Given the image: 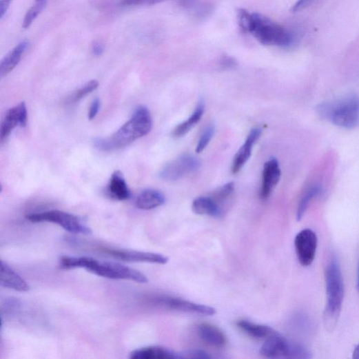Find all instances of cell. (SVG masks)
Here are the masks:
<instances>
[{"instance_id": "obj_1", "label": "cell", "mask_w": 359, "mask_h": 359, "mask_svg": "<svg viewBox=\"0 0 359 359\" xmlns=\"http://www.w3.org/2000/svg\"><path fill=\"white\" fill-rule=\"evenodd\" d=\"M237 19L239 26L263 45L287 48L294 43L291 31L262 14L240 9Z\"/></svg>"}, {"instance_id": "obj_2", "label": "cell", "mask_w": 359, "mask_h": 359, "mask_svg": "<svg viewBox=\"0 0 359 359\" xmlns=\"http://www.w3.org/2000/svg\"><path fill=\"white\" fill-rule=\"evenodd\" d=\"M60 266L65 269L83 268L100 276L116 280H130L141 284L148 283L147 277L136 269L90 257L63 256L60 260Z\"/></svg>"}, {"instance_id": "obj_3", "label": "cell", "mask_w": 359, "mask_h": 359, "mask_svg": "<svg viewBox=\"0 0 359 359\" xmlns=\"http://www.w3.org/2000/svg\"><path fill=\"white\" fill-rule=\"evenodd\" d=\"M327 305L324 311V324L327 330L333 332L338 323L343 300L345 285L340 262L332 255L325 267Z\"/></svg>"}, {"instance_id": "obj_4", "label": "cell", "mask_w": 359, "mask_h": 359, "mask_svg": "<svg viewBox=\"0 0 359 359\" xmlns=\"http://www.w3.org/2000/svg\"><path fill=\"white\" fill-rule=\"evenodd\" d=\"M152 121L149 110L139 106L134 111L131 119L112 136L97 139L95 147L102 151H112L125 147L137 139L150 133Z\"/></svg>"}, {"instance_id": "obj_5", "label": "cell", "mask_w": 359, "mask_h": 359, "mask_svg": "<svg viewBox=\"0 0 359 359\" xmlns=\"http://www.w3.org/2000/svg\"><path fill=\"white\" fill-rule=\"evenodd\" d=\"M319 115L334 125L352 130L359 125V96L347 95L319 104Z\"/></svg>"}, {"instance_id": "obj_6", "label": "cell", "mask_w": 359, "mask_h": 359, "mask_svg": "<svg viewBox=\"0 0 359 359\" xmlns=\"http://www.w3.org/2000/svg\"><path fill=\"white\" fill-rule=\"evenodd\" d=\"M27 219L32 223L48 222L57 224L73 234L88 235L92 232L79 217L59 210L32 214L28 216Z\"/></svg>"}, {"instance_id": "obj_7", "label": "cell", "mask_w": 359, "mask_h": 359, "mask_svg": "<svg viewBox=\"0 0 359 359\" xmlns=\"http://www.w3.org/2000/svg\"><path fill=\"white\" fill-rule=\"evenodd\" d=\"M201 166V163L196 156L183 154L167 164L159 173V177L165 181H176L194 173Z\"/></svg>"}, {"instance_id": "obj_8", "label": "cell", "mask_w": 359, "mask_h": 359, "mask_svg": "<svg viewBox=\"0 0 359 359\" xmlns=\"http://www.w3.org/2000/svg\"><path fill=\"white\" fill-rule=\"evenodd\" d=\"M294 245L300 265L303 267L311 265L315 259L317 249L316 234L311 229H304L296 236Z\"/></svg>"}, {"instance_id": "obj_9", "label": "cell", "mask_w": 359, "mask_h": 359, "mask_svg": "<svg viewBox=\"0 0 359 359\" xmlns=\"http://www.w3.org/2000/svg\"><path fill=\"white\" fill-rule=\"evenodd\" d=\"M101 252L110 256L126 262L149 263L165 265L169 258L162 254L123 249L103 247Z\"/></svg>"}, {"instance_id": "obj_10", "label": "cell", "mask_w": 359, "mask_h": 359, "mask_svg": "<svg viewBox=\"0 0 359 359\" xmlns=\"http://www.w3.org/2000/svg\"><path fill=\"white\" fill-rule=\"evenodd\" d=\"M28 112L24 102L10 109L3 119L0 129V140L3 142L18 126L25 127L27 125Z\"/></svg>"}, {"instance_id": "obj_11", "label": "cell", "mask_w": 359, "mask_h": 359, "mask_svg": "<svg viewBox=\"0 0 359 359\" xmlns=\"http://www.w3.org/2000/svg\"><path fill=\"white\" fill-rule=\"evenodd\" d=\"M291 343L277 332L270 336L260 348V354L268 358H291Z\"/></svg>"}, {"instance_id": "obj_12", "label": "cell", "mask_w": 359, "mask_h": 359, "mask_svg": "<svg viewBox=\"0 0 359 359\" xmlns=\"http://www.w3.org/2000/svg\"><path fill=\"white\" fill-rule=\"evenodd\" d=\"M281 169L276 158L272 157L265 164L259 196L263 201L268 198L281 178Z\"/></svg>"}, {"instance_id": "obj_13", "label": "cell", "mask_w": 359, "mask_h": 359, "mask_svg": "<svg viewBox=\"0 0 359 359\" xmlns=\"http://www.w3.org/2000/svg\"><path fill=\"white\" fill-rule=\"evenodd\" d=\"M157 302L172 310L212 316L216 313L215 308L192 302L183 299L165 297L158 299Z\"/></svg>"}, {"instance_id": "obj_14", "label": "cell", "mask_w": 359, "mask_h": 359, "mask_svg": "<svg viewBox=\"0 0 359 359\" xmlns=\"http://www.w3.org/2000/svg\"><path fill=\"white\" fill-rule=\"evenodd\" d=\"M261 134L262 130L259 128H254L250 132L246 141L240 149H238L233 159L232 165V173L233 174H236L240 172L249 161L253 147Z\"/></svg>"}, {"instance_id": "obj_15", "label": "cell", "mask_w": 359, "mask_h": 359, "mask_svg": "<svg viewBox=\"0 0 359 359\" xmlns=\"http://www.w3.org/2000/svg\"><path fill=\"white\" fill-rule=\"evenodd\" d=\"M0 283L2 287L17 291L27 292L30 290V286L24 279L3 260Z\"/></svg>"}, {"instance_id": "obj_16", "label": "cell", "mask_w": 359, "mask_h": 359, "mask_svg": "<svg viewBox=\"0 0 359 359\" xmlns=\"http://www.w3.org/2000/svg\"><path fill=\"white\" fill-rule=\"evenodd\" d=\"M197 334L204 342L212 347L223 348L227 345L226 336L214 325L208 323L199 325L197 327Z\"/></svg>"}, {"instance_id": "obj_17", "label": "cell", "mask_w": 359, "mask_h": 359, "mask_svg": "<svg viewBox=\"0 0 359 359\" xmlns=\"http://www.w3.org/2000/svg\"><path fill=\"white\" fill-rule=\"evenodd\" d=\"M192 209L193 212L197 215L214 218H220L225 213L211 196L196 198L192 203Z\"/></svg>"}, {"instance_id": "obj_18", "label": "cell", "mask_w": 359, "mask_h": 359, "mask_svg": "<svg viewBox=\"0 0 359 359\" xmlns=\"http://www.w3.org/2000/svg\"><path fill=\"white\" fill-rule=\"evenodd\" d=\"M130 357L132 359H176L182 356L163 347L151 346L134 350Z\"/></svg>"}, {"instance_id": "obj_19", "label": "cell", "mask_w": 359, "mask_h": 359, "mask_svg": "<svg viewBox=\"0 0 359 359\" xmlns=\"http://www.w3.org/2000/svg\"><path fill=\"white\" fill-rule=\"evenodd\" d=\"M166 202L165 195L156 189H147L137 197L136 206L141 210H151L163 206Z\"/></svg>"}, {"instance_id": "obj_20", "label": "cell", "mask_w": 359, "mask_h": 359, "mask_svg": "<svg viewBox=\"0 0 359 359\" xmlns=\"http://www.w3.org/2000/svg\"><path fill=\"white\" fill-rule=\"evenodd\" d=\"M108 194L118 201H124L130 198L131 192L125 178L121 172H114L110 180L107 187Z\"/></svg>"}, {"instance_id": "obj_21", "label": "cell", "mask_w": 359, "mask_h": 359, "mask_svg": "<svg viewBox=\"0 0 359 359\" xmlns=\"http://www.w3.org/2000/svg\"><path fill=\"white\" fill-rule=\"evenodd\" d=\"M28 46L27 41L21 42L3 59L0 63L1 77L7 76L18 65Z\"/></svg>"}, {"instance_id": "obj_22", "label": "cell", "mask_w": 359, "mask_h": 359, "mask_svg": "<svg viewBox=\"0 0 359 359\" xmlns=\"http://www.w3.org/2000/svg\"><path fill=\"white\" fill-rule=\"evenodd\" d=\"M205 110V103L199 101L191 116L179 125H178L172 132V135L175 138H181L188 134L193 127H194L203 116Z\"/></svg>"}, {"instance_id": "obj_23", "label": "cell", "mask_w": 359, "mask_h": 359, "mask_svg": "<svg viewBox=\"0 0 359 359\" xmlns=\"http://www.w3.org/2000/svg\"><path fill=\"white\" fill-rule=\"evenodd\" d=\"M236 327L248 336L256 340L267 339L276 332L268 326L255 324L247 320L238 321Z\"/></svg>"}, {"instance_id": "obj_24", "label": "cell", "mask_w": 359, "mask_h": 359, "mask_svg": "<svg viewBox=\"0 0 359 359\" xmlns=\"http://www.w3.org/2000/svg\"><path fill=\"white\" fill-rule=\"evenodd\" d=\"M322 187L314 185L308 187L301 196L296 212L297 220H300L304 217L313 199L322 192Z\"/></svg>"}, {"instance_id": "obj_25", "label": "cell", "mask_w": 359, "mask_h": 359, "mask_svg": "<svg viewBox=\"0 0 359 359\" xmlns=\"http://www.w3.org/2000/svg\"><path fill=\"white\" fill-rule=\"evenodd\" d=\"M234 191V183L230 182L217 189L211 196L225 212L226 206L232 201Z\"/></svg>"}, {"instance_id": "obj_26", "label": "cell", "mask_w": 359, "mask_h": 359, "mask_svg": "<svg viewBox=\"0 0 359 359\" xmlns=\"http://www.w3.org/2000/svg\"><path fill=\"white\" fill-rule=\"evenodd\" d=\"M47 5V0H36L35 4L28 11L23 21V28H28L35 19L45 9Z\"/></svg>"}, {"instance_id": "obj_27", "label": "cell", "mask_w": 359, "mask_h": 359, "mask_svg": "<svg viewBox=\"0 0 359 359\" xmlns=\"http://www.w3.org/2000/svg\"><path fill=\"white\" fill-rule=\"evenodd\" d=\"M99 83L97 81H90L82 88L74 92L67 99V103L72 104L81 101L84 97L96 90L99 88Z\"/></svg>"}, {"instance_id": "obj_28", "label": "cell", "mask_w": 359, "mask_h": 359, "mask_svg": "<svg viewBox=\"0 0 359 359\" xmlns=\"http://www.w3.org/2000/svg\"><path fill=\"white\" fill-rule=\"evenodd\" d=\"M214 132L215 129L213 125L207 127L197 143L196 147L197 154L203 152L206 149L214 135Z\"/></svg>"}, {"instance_id": "obj_29", "label": "cell", "mask_w": 359, "mask_h": 359, "mask_svg": "<svg viewBox=\"0 0 359 359\" xmlns=\"http://www.w3.org/2000/svg\"><path fill=\"white\" fill-rule=\"evenodd\" d=\"M165 1H167V0H121V3L123 6L134 7L152 6Z\"/></svg>"}, {"instance_id": "obj_30", "label": "cell", "mask_w": 359, "mask_h": 359, "mask_svg": "<svg viewBox=\"0 0 359 359\" xmlns=\"http://www.w3.org/2000/svg\"><path fill=\"white\" fill-rule=\"evenodd\" d=\"M212 356L203 350H190L186 352L183 358H210Z\"/></svg>"}, {"instance_id": "obj_31", "label": "cell", "mask_w": 359, "mask_h": 359, "mask_svg": "<svg viewBox=\"0 0 359 359\" xmlns=\"http://www.w3.org/2000/svg\"><path fill=\"white\" fill-rule=\"evenodd\" d=\"M100 107L101 103L99 99H95L91 104V106L89 110L88 117L90 121H92V119H94L96 116V115L99 113Z\"/></svg>"}, {"instance_id": "obj_32", "label": "cell", "mask_w": 359, "mask_h": 359, "mask_svg": "<svg viewBox=\"0 0 359 359\" xmlns=\"http://www.w3.org/2000/svg\"><path fill=\"white\" fill-rule=\"evenodd\" d=\"M314 0H298L292 8L293 12H298L310 6Z\"/></svg>"}, {"instance_id": "obj_33", "label": "cell", "mask_w": 359, "mask_h": 359, "mask_svg": "<svg viewBox=\"0 0 359 359\" xmlns=\"http://www.w3.org/2000/svg\"><path fill=\"white\" fill-rule=\"evenodd\" d=\"M12 1L13 0H1V2H0V19H3Z\"/></svg>"}, {"instance_id": "obj_34", "label": "cell", "mask_w": 359, "mask_h": 359, "mask_svg": "<svg viewBox=\"0 0 359 359\" xmlns=\"http://www.w3.org/2000/svg\"><path fill=\"white\" fill-rule=\"evenodd\" d=\"M105 48L103 44L99 42L94 43V44L92 46V52L93 54L96 56L99 57L103 54L104 52Z\"/></svg>"}, {"instance_id": "obj_35", "label": "cell", "mask_w": 359, "mask_h": 359, "mask_svg": "<svg viewBox=\"0 0 359 359\" xmlns=\"http://www.w3.org/2000/svg\"><path fill=\"white\" fill-rule=\"evenodd\" d=\"M221 65L223 68H232L236 65V62L232 58L226 57L222 60Z\"/></svg>"}, {"instance_id": "obj_36", "label": "cell", "mask_w": 359, "mask_h": 359, "mask_svg": "<svg viewBox=\"0 0 359 359\" xmlns=\"http://www.w3.org/2000/svg\"><path fill=\"white\" fill-rule=\"evenodd\" d=\"M352 358L354 359H359V343L356 346L353 351Z\"/></svg>"}, {"instance_id": "obj_37", "label": "cell", "mask_w": 359, "mask_h": 359, "mask_svg": "<svg viewBox=\"0 0 359 359\" xmlns=\"http://www.w3.org/2000/svg\"><path fill=\"white\" fill-rule=\"evenodd\" d=\"M357 289L359 292V262H358V270H357Z\"/></svg>"}]
</instances>
